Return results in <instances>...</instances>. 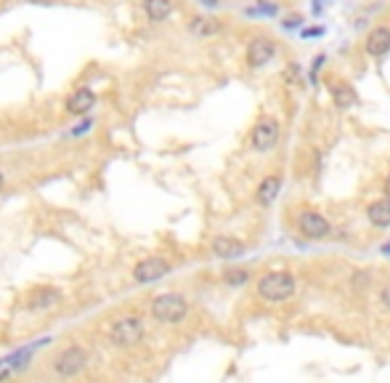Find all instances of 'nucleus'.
<instances>
[{"instance_id": "obj_26", "label": "nucleus", "mask_w": 390, "mask_h": 383, "mask_svg": "<svg viewBox=\"0 0 390 383\" xmlns=\"http://www.w3.org/2000/svg\"><path fill=\"white\" fill-rule=\"evenodd\" d=\"M27 3H51V0H27Z\"/></svg>"}, {"instance_id": "obj_3", "label": "nucleus", "mask_w": 390, "mask_h": 383, "mask_svg": "<svg viewBox=\"0 0 390 383\" xmlns=\"http://www.w3.org/2000/svg\"><path fill=\"white\" fill-rule=\"evenodd\" d=\"M144 335H146V325L141 317H122L109 328V341L117 348L136 346L138 341H144Z\"/></svg>"}, {"instance_id": "obj_18", "label": "nucleus", "mask_w": 390, "mask_h": 383, "mask_svg": "<svg viewBox=\"0 0 390 383\" xmlns=\"http://www.w3.org/2000/svg\"><path fill=\"white\" fill-rule=\"evenodd\" d=\"M223 279H226L228 285H244V282L250 279V272H247V269H228V272L223 274Z\"/></svg>"}, {"instance_id": "obj_27", "label": "nucleus", "mask_w": 390, "mask_h": 383, "mask_svg": "<svg viewBox=\"0 0 390 383\" xmlns=\"http://www.w3.org/2000/svg\"><path fill=\"white\" fill-rule=\"evenodd\" d=\"M3 184H6V178H3V174H0V189H3Z\"/></svg>"}, {"instance_id": "obj_23", "label": "nucleus", "mask_w": 390, "mask_h": 383, "mask_svg": "<svg viewBox=\"0 0 390 383\" xmlns=\"http://www.w3.org/2000/svg\"><path fill=\"white\" fill-rule=\"evenodd\" d=\"M204 6H218V0H202Z\"/></svg>"}, {"instance_id": "obj_2", "label": "nucleus", "mask_w": 390, "mask_h": 383, "mask_svg": "<svg viewBox=\"0 0 390 383\" xmlns=\"http://www.w3.org/2000/svg\"><path fill=\"white\" fill-rule=\"evenodd\" d=\"M188 314V301L181 293H159L152 301V317L162 325H178Z\"/></svg>"}, {"instance_id": "obj_16", "label": "nucleus", "mask_w": 390, "mask_h": 383, "mask_svg": "<svg viewBox=\"0 0 390 383\" xmlns=\"http://www.w3.org/2000/svg\"><path fill=\"white\" fill-rule=\"evenodd\" d=\"M144 11L152 21H165L173 14V0H144Z\"/></svg>"}, {"instance_id": "obj_6", "label": "nucleus", "mask_w": 390, "mask_h": 383, "mask_svg": "<svg viewBox=\"0 0 390 383\" xmlns=\"http://www.w3.org/2000/svg\"><path fill=\"white\" fill-rule=\"evenodd\" d=\"M279 139V122L273 118H263V120L255 122L253 136H250V144H253L255 152H269L273 144Z\"/></svg>"}, {"instance_id": "obj_8", "label": "nucleus", "mask_w": 390, "mask_h": 383, "mask_svg": "<svg viewBox=\"0 0 390 383\" xmlns=\"http://www.w3.org/2000/svg\"><path fill=\"white\" fill-rule=\"evenodd\" d=\"M273 56H276V43L271 37H255V40H250V46H247V64L253 70L266 67Z\"/></svg>"}, {"instance_id": "obj_20", "label": "nucleus", "mask_w": 390, "mask_h": 383, "mask_svg": "<svg viewBox=\"0 0 390 383\" xmlns=\"http://www.w3.org/2000/svg\"><path fill=\"white\" fill-rule=\"evenodd\" d=\"M276 11H279V8H276L273 3H263V0H260V3H257V8H253L250 14H269V17H273Z\"/></svg>"}, {"instance_id": "obj_17", "label": "nucleus", "mask_w": 390, "mask_h": 383, "mask_svg": "<svg viewBox=\"0 0 390 383\" xmlns=\"http://www.w3.org/2000/svg\"><path fill=\"white\" fill-rule=\"evenodd\" d=\"M332 99H335L338 109H351V106L356 104V91L348 86V83H335L332 86Z\"/></svg>"}, {"instance_id": "obj_24", "label": "nucleus", "mask_w": 390, "mask_h": 383, "mask_svg": "<svg viewBox=\"0 0 390 383\" xmlns=\"http://www.w3.org/2000/svg\"><path fill=\"white\" fill-rule=\"evenodd\" d=\"M385 192H388V197H390V176H388V181H385Z\"/></svg>"}, {"instance_id": "obj_14", "label": "nucleus", "mask_w": 390, "mask_h": 383, "mask_svg": "<svg viewBox=\"0 0 390 383\" xmlns=\"http://www.w3.org/2000/svg\"><path fill=\"white\" fill-rule=\"evenodd\" d=\"M96 106V96H93V91H77V93H72L67 99V112L69 115H85V112H90Z\"/></svg>"}, {"instance_id": "obj_4", "label": "nucleus", "mask_w": 390, "mask_h": 383, "mask_svg": "<svg viewBox=\"0 0 390 383\" xmlns=\"http://www.w3.org/2000/svg\"><path fill=\"white\" fill-rule=\"evenodd\" d=\"M85 362H88V351L83 346H77V344H72L56 357L53 370H56L59 378H75L85 370Z\"/></svg>"}, {"instance_id": "obj_11", "label": "nucleus", "mask_w": 390, "mask_h": 383, "mask_svg": "<svg viewBox=\"0 0 390 383\" xmlns=\"http://www.w3.org/2000/svg\"><path fill=\"white\" fill-rule=\"evenodd\" d=\"M279 192H282V178H279V176H266V178L257 184L255 197H257V203H260L263 208H269V205H273V200L279 197Z\"/></svg>"}, {"instance_id": "obj_5", "label": "nucleus", "mask_w": 390, "mask_h": 383, "mask_svg": "<svg viewBox=\"0 0 390 383\" xmlns=\"http://www.w3.org/2000/svg\"><path fill=\"white\" fill-rule=\"evenodd\" d=\"M165 274H170V263L165 259H159V256H149V259L138 261L136 269H133V279L138 285H152Z\"/></svg>"}, {"instance_id": "obj_22", "label": "nucleus", "mask_w": 390, "mask_h": 383, "mask_svg": "<svg viewBox=\"0 0 390 383\" xmlns=\"http://www.w3.org/2000/svg\"><path fill=\"white\" fill-rule=\"evenodd\" d=\"M303 35H306V37H313V35H322V30H306V32H303Z\"/></svg>"}, {"instance_id": "obj_7", "label": "nucleus", "mask_w": 390, "mask_h": 383, "mask_svg": "<svg viewBox=\"0 0 390 383\" xmlns=\"http://www.w3.org/2000/svg\"><path fill=\"white\" fill-rule=\"evenodd\" d=\"M298 227H300V232L306 234L308 240H324V237L332 234L329 221L324 218L322 213H316V210H303L298 216Z\"/></svg>"}, {"instance_id": "obj_9", "label": "nucleus", "mask_w": 390, "mask_h": 383, "mask_svg": "<svg viewBox=\"0 0 390 383\" xmlns=\"http://www.w3.org/2000/svg\"><path fill=\"white\" fill-rule=\"evenodd\" d=\"M364 48H367V53L374 56V59L385 56V53L390 51V27H374L372 32L367 35Z\"/></svg>"}, {"instance_id": "obj_15", "label": "nucleus", "mask_w": 390, "mask_h": 383, "mask_svg": "<svg viewBox=\"0 0 390 383\" xmlns=\"http://www.w3.org/2000/svg\"><path fill=\"white\" fill-rule=\"evenodd\" d=\"M188 30H191L197 37H213L221 32V21H218V19H210V17H197V19H191Z\"/></svg>"}, {"instance_id": "obj_1", "label": "nucleus", "mask_w": 390, "mask_h": 383, "mask_svg": "<svg viewBox=\"0 0 390 383\" xmlns=\"http://www.w3.org/2000/svg\"><path fill=\"white\" fill-rule=\"evenodd\" d=\"M295 288H298V282L289 272H269L257 282V296L269 303H282V301H289L295 296Z\"/></svg>"}, {"instance_id": "obj_19", "label": "nucleus", "mask_w": 390, "mask_h": 383, "mask_svg": "<svg viewBox=\"0 0 390 383\" xmlns=\"http://www.w3.org/2000/svg\"><path fill=\"white\" fill-rule=\"evenodd\" d=\"M369 282H372V274H369V272H356V277H353V288L361 293L364 288H369Z\"/></svg>"}, {"instance_id": "obj_12", "label": "nucleus", "mask_w": 390, "mask_h": 383, "mask_svg": "<svg viewBox=\"0 0 390 383\" xmlns=\"http://www.w3.org/2000/svg\"><path fill=\"white\" fill-rule=\"evenodd\" d=\"M367 218H369V224H372V227L388 229L390 227V197L374 200L372 205L367 208Z\"/></svg>"}, {"instance_id": "obj_21", "label": "nucleus", "mask_w": 390, "mask_h": 383, "mask_svg": "<svg viewBox=\"0 0 390 383\" xmlns=\"http://www.w3.org/2000/svg\"><path fill=\"white\" fill-rule=\"evenodd\" d=\"M380 303H382L385 309H390V282L382 285V290H380Z\"/></svg>"}, {"instance_id": "obj_13", "label": "nucleus", "mask_w": 390, "mask_h": 383, "mask_svg": "<svg viewBox=\"0 0 390 383\" xmlns=\"http://www.w3.org/2000/svg\"><path fill=\"white\" fill-rule=\"evenodd\" d=\"M61 301V290H56V288H37L30 298V309L32 312H43V309H51Z\"/></svg>"}, {"instance_id": "obj_25", "label": "nucleus", "mask_w": 390, "mask_h": 383, "mask_svg": "<svg viewBox=\"0 0 390 383\" xmlns=\"http://www.w3.org/2000/svg\"><path fill=\"white\" fill-rule=\"evenodd\" d=\"M382 253H390V243H388V245H382Z\"/></svg>"}, {"instance_id": "obj_10", "label": "nucleus", "mask_w": 390, "mask_h": 383, "mask_svg": "<svg viewBox=\"0 0 390 383\" xmlns=\"http://www.w3.org/2000/svg\"><path fill=\"white\" fill-rule=\"evenodd\" d=\"M242 253H244V245L234 237H228V234H221V237L213 240V256L215 259H239Z\"/></svg>"}]
</instances>
